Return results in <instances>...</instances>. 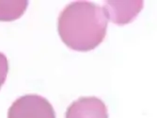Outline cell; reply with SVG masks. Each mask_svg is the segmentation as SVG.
<instances>
[{
	"label": "cell",
	"instance_id": "6da1fadb",
	"mask_svg": "<svg viewBox=\"0 0 157 118\" xmlns=\"http://www.w3.org/2000/svg\"><path fill=\"white\" fill-rule=\"evenodd\" d=\"M107 22L103 7L90 1H75L59 14L58 31L62 42L71 49L90 51L104 41Z\"/></svg>",
	"mask_w": 157,
	"mask_h": 118
},
{
	"label": "cell",
	"instance_id": "7a4b0ae2",
	"mask_svg": "<svg viewBox=\"0 0 157 118\" xmlns=\"http://www.w3.org/2000/svg\"><path fill=\"white\" fill-rule=\"evenodd\" d=\"M8 118H56L51 103L39 95H25L14 101Z\"/></svg>",
	"mask_w": 157,
	"mask_h": 118
},
{
	"label": "cell",
	"instance_id": "3957f363",
	"mask_svg": "<svg viewBox=\"0 0 157 118\" xmlns=\"http://www.w3.org/2000/svg\"><path fill=\"white\" fill-rule=\"evenodd\" d=\"M65 118H108V112L100 98L81 97L68 107Z\"/></svg>",
	"mask_w": 157,
	"mask_h": 118
},
{
	"label": "cell",
	"instance_id": "277c9868",
	"mask_svg": "<svg viewBox=\"0 0 157 118\" xmlns=\"http://www.w3.org/2000/svg\"><path fill=\"white\" fill-rule=\"evenodd\" d=\"M27 1H0V21H13L25 12Z\"/></svg>",
	"mask_w": 157,
	"mask_h": 118
},
{
	"label": "cell",
	"instance_id": "5b68a950",
	"mask_svg": "<svg viewBox=\"0 0 157 118\" xmlns=\"http://www.w3.org/2000/svg\"><path fill=\"white\" fill-rule=\"evenodd\" d=\"M9 72V63L5 54L0 52V89L4 85L7 79Z\"/></svg>",
	"mask_w": 157,
	"mask_h": 118
}]
</instances>
